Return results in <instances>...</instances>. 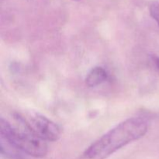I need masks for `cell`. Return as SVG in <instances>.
<instances>
[{
	"label": "cell",
	"instance_id": "5b68a950",
	"mask_svg": "<svg viewBox=\"0 0 159 159\" xmlns=\"http://www.w3.org/2000/svg\"><path fill=\"white\" fill-rule=\"evenodd\" d=\"M108 78L107 71L102 67L93 68L85 79V83L89 87H96L105 82Z\"/></svg>",
	"mask_w": 159,
	"mask_h": 159
},
{
	"label": "cell",
	"instance_id": "277c9868",
	"mask_svg": "<svg viewBox=\"0 0 159 159\" xmlns=\"http://www.w3.org/2000/svg\"><path fill=\"white\" fill-rule=\"evenodd\" d=\"M0 150L2 155L10 159H26V155L22 151L2 137H0Z\"/></svg>",
	"mask_w": 159,
	"mask_h": 159
},
{
	"label": "cell",
	"instance_id": "3957f363",
	"mask_svg": "<svg viewBox=\"0 0 159 159\" xmlns=\"http://www.w3.org/2000/svg\"><path fill=\"white\" fill-rule=\"evenodd\" d=\"M24 118L30 130L43 141H56L60 138L61 131L59 126L46 116L33 113Z\"/></svg>",
	"mask_w": 159,
	"mask_h": 159
},
{
	"label": "cell",
	"instance_id": "52a82bcc",
	"mask_svg": "<svg viewBox=\"0 0 159 159\" xmlns=\"http://www.w3.org/2000/svg\"><path fill=\"white\" fill-rule=\"evenodd\" d=\"M153 61L154 62H155V65H156V67L158 68V69L159 70V57H157V56H153Z\"/></svg>",
	"mask_w": 159,
	"mask_h": 159
},
{
	"label": "cell",
	"instance_id": "7a4b0ae2",
	"mask_svg": "<svg viewBox=\"0 0 159 159\" xmlns=\"http://www.w3.org/2000/svg\"><path fill=\"white\" fill-rule=\"evenodd\" d=\"M16 126L13 127L2 118L0 120V137L15 144L26 155L42 158L48 153L47 141L37 137L27 125L24 116L19 113L14 115Z\"/></svg>",
	"mask_w": 159,
	"mask_h": 159
},
{
	"label": "cell",
	"instance_id": "8992f818",
	"mask_svg": "<svg viewBox=\"0 0 159 159\" xmlns=\"http://www.w3.org/2000/svg\"><path fill=\"white\" fill-rule=\"evenodd\" d=\"M149 11H150V15L154 20L156 21L159 26V2H155L150 5L149 7Z\"/></svg>",
	"mask_w": 159,
	"mask_h": 159
},
{
	"label": "cell",
	"instance_id": "6da1fadb",
	"mask_svg": "<svg viewBox=\"0 0 159 159\" xmlns=\"http://www.w3.org/2000/svg\"><path fill=\"white\" fill-rule=\"evenodd\" d=\"M148 128L147 121L143 118L126 120L93 143L79 159H107L127 144L144 137Z\"/></svg>",
	"mask_w": 159,
	"mask_h": 159
}]
</instances>
